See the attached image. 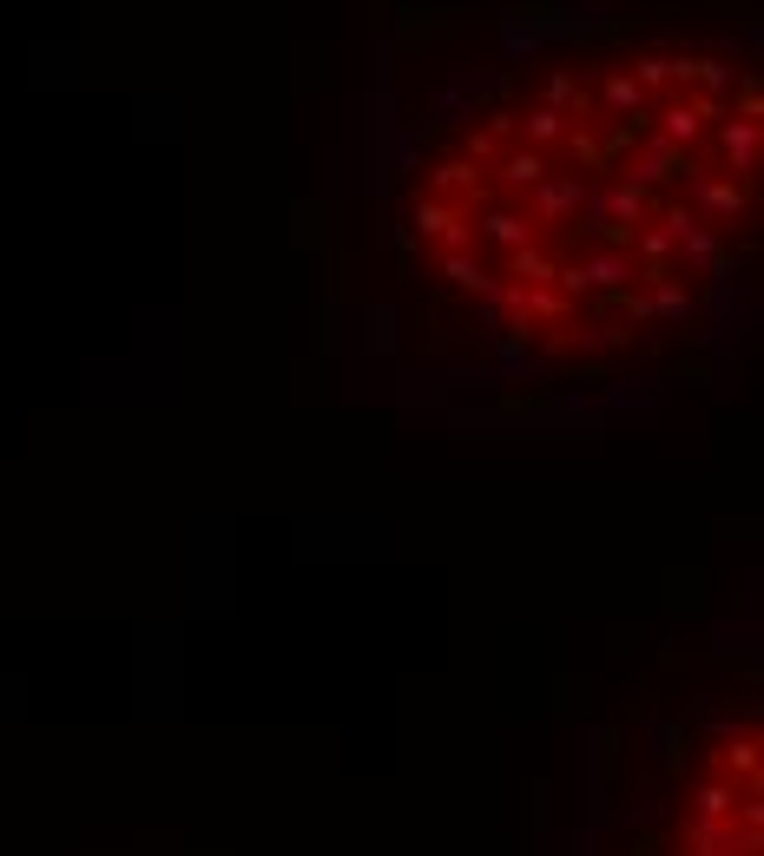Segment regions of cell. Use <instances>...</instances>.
<instances>
[{"label":"cell","instance_id":"6da1fadb","mask_svg":"<svg viewBox=\"0 0 764 856\" xmlns=\"http://www.w3.org/2000/svg\"><path fill=\"white\" fill-rule=\"evenodd\" d=\"M659 856H758V725H718L679 758Z\"/></svg>","mask_w":764,"mask_h":856}]
</instances>
